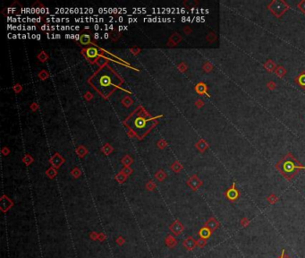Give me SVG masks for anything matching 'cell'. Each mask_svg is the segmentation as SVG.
I'll use <instances>...</instances> for the list:
<instances>
[{
  "instance_id": "1",
  "label": "cell",
  "mask_w": 305,
  "mask_h": 258,
  "mask_svg": "<svg viewBox=\"0 0 305 258\" xmlns=\"http://www.w3.org/2000/svg\"><path fill=\"white\" fill-rule=\"evenodd\" d=\"M276 169L286 180L291 181L301 170H305V166L292 153H287L276 164Z\"/></svg>"
},
{
  "instance_id": "2",
  "label": "cell",
  "mask_w": 305,
  "mask_h": 258,
  "mask_svg": "<svg viewBox=\"0 0 305 258\" xmlns=\"http://www.w3.org/2000/svg\"><path fill=\"white\" fill-rule=\"evenodd\" d=\"M128 124L130 125V127L132 128V129L138 135H141L142 134L146 133L149 130V128L151 127L152 120L139 115V116H134L128 122Z\"/></svg>"
},
{
  "instance_id": "3",
  "label": "cell",
  "mask_w": 305,
  "mask_h": 258,
  "mask_svg": "<svg viewBox=\"0 0 305 258\" xmlns=\"http://www.w3.org/2000/svg\"><path fill=\"white\" fill-rule=\"evenodd\" d=\"M112 76H114L112 72L108 71V69H104V70L99 71V73L95 77L93 82L97 81L96 87L98 88L99 86H100L99 91L104 92V89H107L108 92H109L108 88H110L114 85L112 83Z\"/></svg>"
},
{
  "instance_id": "4",
  "label": "cell",
  "mask_w": 305,
  "mask_h": 258,
  "mask_svg": "<svg viewBox=\"0 0 305 258\" xmlns=\"http://www.w3.org/2000/svg\"><path fill=\"white\" fill-rule=\"evenodd\" d=\"M268 9H269L275 16L281 17L289 9V5L285 1L274 0L268 5Z\"/></svg>"
},
{
  "instance_id": "5",
  "label": "cell",
  "mask_w": 305,
  "mask_h": 258,
  "mask_svg": "<svg viewBox=\"0 0 305 258\" xmlns=\"http://www.w3.org/2000/svg\"><path fill=\"white\" fill-rule=\"evenodd\" d=\"M225 195L226 197L231 201V202H234V201H236L239 196H240V193L239 191L237 190L236 187H235V183H233V185L227 190V192L225 193Z\"/></svg>"
},
{
  "instance_id": "6",
  "label": "cell",
  "mask_w": 305,
  "mask_h": 258,
  "mask_svg": "<svg viewBox=\"0 0 305 258\" xmlns=\"http://www.w3.org/2000/svg\"><path fill=\"white\" fill-rule=\"evenodd\" d=\"M169 230L175 235V236H179L181 235L184 230L183 223L179 220H176L170 226H169Z\"/></svg>"
},
{
  "instance_id": "7",
  "label": "cell",
  "mask_w": 305,
  "mask_h": 258,
  "mask_svg": "<svg viewBox=\"0 0 305 258\" xmlns=\"http://www.w3.org/2000/svg\"><path fill=\"white\" fill-rule=\"evenodd\" d=\"M204 226L207 227V228H209L212 232H214V231H216V230L219 228L220 223H219V221H218L215 217H210V218L205 222Z\"/></svg>"
},
{
  "instance_id": "8",
  "label": "cell",
  "mask_w": 305,
  "mask_h": 258,
  "mask_svg": "<svg viewBox=\"0 0 305 258\" xmlns=\"http://www.w3.org/2000/svg\"><path fill=\"white\" fill-rule=\"evenodd\" d=\"M187 184H188V186H189L193 191H196V190H198V189L201 187L202 182L199 179V178H198L197 176H193V177H191V178L188 180Z\"/></svg>"
},
{
  "instance_id": "9",
  "label": "cell",
  "mask_w": 305,
  "mask_h": 258,
  "mask_svg": "<svg viewBox=\"0 0 305 258\" xmlns=\"http://www.w3.org/2000/svg\"><path fill=\"white\" fill-rule=\"evenodd\" d=\"M183 248L188 250V251H192L195 247H196V240L192 238V237H188L186 238L183 242Z\"/></svg>"
},
{
  "instance_id": "10",
  "label": "cell",
  "mask_w": 305,
  "mask_h": 258,
  "mask_svg": "<svg viewBox=\"0 0 305 258\" xmlns=\"http://www.w3.org/2000/svg\"><path fill=\"white\" fill-rule=\"evenodd\" d=\"M212 233H213V232H212L209 228H207V227H205V226H203L202 228H200V230H199V232H198L200 238H204V239H207V240L211 237Z\"/></svg>"
},
{
  "instance_id": "11",
  "label": "cell",
  "mask_w": 305,
  "mask_h": 258,
  "mask_svg": "<svg viewBox=\"0 0 305 258\" xmlns=\"http://www.w3.org/2000/svg\"><path fill=\"white\" fill-rule=\"evenodd\" d=\"M165 243H166V246L168 248H175L177 245V240L176 239L175 237H173L172 235H168L167 236L166 239H165Z\"/></svg>"
},
{
  "instance_id": "12",
  "label": "cell",
  "mask_w": 305,
  "mask_h": 258,
  "mask_svg": "<svg viewBox=\"0 0 305 258\" xmlns=\"http://www.w3.org/2000/svg\"><path fill=\"white\" fill-rule=\"evenodd\" d=\"M264 67L268 72H274L276 70V68H277V65H276V64L272 60H268V61H267L264 64Z\"/></svg>"
},
{
  "instance_id": "13",
  "label": "cell",
  "mask_w": 305,
  "mask_h": 258,
  "mask_svg": "<svg viewBox=\"0 0 305 258\" xmlns=\"http://www.w3.org/2000/svg\"><path fill=\"white\" fill-rule=\"evenodd\" d=\"M295 82L298 83L299 85H301L303 88L305 87V72H303L298 77H296L295 79Z\"/></svg>"
},
{
  "instance_id": "14",
  "label": "cell",
  "mask_w": 305,
  "mask_h": 258,
  "mask_svg": "<svg viewBox=\"0 0 305 258\" xmlns=\"http://www.w3.org/2000/svg\"><path fill=\"white\" fill-rule=\"evenodd\" d=\"M86 54H87L88 58H96V57L98 56V50H97V49H95V48H90V49L87 50Z\"/></svg>"
},
{
  "instance_id": "15",
  "label": "cell",
  "mask_w": 305,
  "mask_h": 258,
  "mask_svg": "<svg viewBox=\"0 0 305 258\" xmlns=\"http://www.w3.org/2000/svg\"><path fill=\"white\" fill-rule=\"evenodd\" d=\"M275 73H276L280 78H282V77H284V76L286 74V70L283 66H278V67L276 68Z\"/></svg>"
},
{
  "instance_id": "16",
  "label": "cell",
  "mask_w": 305,
  "mask_h": 258,
  "mask_svg": "<svg viewBox=\"0 0 305 258\" xmlns=\"http://www.w3.org/2000/svg\"><path fill=\"white\" fill-rule=\"evenodd\" d=\"M267 201L270 203V204H275L276 202H277V201H278V197L276 195V194H269L268 197H267Z\"/></svg>"
},
{
  "instance_id": "17",
  "label": "cell",
  "mask_w": 305,
  "mask_h": 258,
  "mask_svg": "<svg viewBox=\"0 0 305 258\" xmlns=\"http://www.w3.org/2000/svg\"><path fill=\"white\" fill-rule=\"evenodd\" d=\"M81 44H83V45L90 44V35H88V34H83V35H81Z\"/></svg>"
},
{
  "instance_id": "18",
  "label": "cell",
  "mask_w": 305,
  "mask_h": 258,
  "mask_svg": "<svg viewBox=\"0 0 305 258\" xmlns=\"http://www.w3.org/2000/svg\"><path fill=\"white\" fill-rule=\"evenodd\" d=\"M206 245H207V239L200 238L198 240H196V247H198L200 248H203Z\"/></svg>"
},
{
  "instance_id": "19",
  "label": "cell",
  "mask_w": 305,
  "mask_h": 258,
  "mask_svg": "<svg viewBox=\"0 0 305 258\" xmlns=\"http://www.w3.org/2000/svg\"><path fill=\"white\" fill-rule=\"evenodd\" d=\"M240 224H241L244 228H247V227L250 224V220H249V219H247L246 217H244V218L240 220Z\"/></svg>"
},
{
  "instance_id": "20",
  "label": "cell",
  "mask_w": 305,
  "mask_h": 258,
  "mask_svg": "<svg viewBox=\"0 0 305 258\" xmlns=\"http://www.w3.org/2000/svg\"><path fill=\"white\" fill-rule=\"evenodd\" d=\"M90 238L91 240H94V241L99 240V233H97L96 231H92L90 233Z\"/></svg>"
},
{
  "instance_id": "21",
  "label": "cell",
  "mask_w": 305,
  "mask_h": 258,
  "mask_svg": "<svg viewBox=\"0 0 305 258\" xmlns=\"http://www.w3.org/2000/svg\"><path fill=\"white\" fill-rule=\"evenodd\" d=\"M116 243H117L118 246H123V245L125 243V239L123 238L122 236H119V237H117V238L116 239Z\"/></svg>"
},
{
  "instance_id": "22",
  "label": "cell",
  "mask_w": 305,
  "mask_h": 258,
  "mask_svg": "<svg viewBox=\"0 0 305 258\" xmlns=\"http://www.w3.org/2000/svg\"><path fill=\"white\" fill-rule=\"evenodd\" d=\"M298 7H299V9H300L303 13H304L305 14V0L301 1V2L298 4Z\"/></svg>"
},
{
  "instance_id": "23",
  "label": "cell",
  "mask_w": 305,
  "mask_h": 258,
  "mask_svg": "<svg viewBox=\"0 0 305 258\" xmlns=\"http://www.w3.org/2000/svg\"><path fill=\"white\" fill-rule=\"evenodd\" d=\"M106 239H107V237H106V235H105L103 232L99 233V241L103 242V241H105Z\"/></svg>"
},
{
  "instance_id": "24",
  "label": "cell",
  "mask_w": 305,
  "mask_h": 258,
  "mask_svg": "<svg viewBox=\"0 0 305 258\" xmlns=\"http://www.w3.org/2000/svg\"><path fill=\"white\" fill-rule=\"evenodd\" d=\"M267 85H268V88L269 90H274V89H276V83H275L274 82H269Z\"/></svg>"
},
{
  "instance_id": "25",
  "label": "cell",
  "mask_w": 305,
  "mask_h": 258,
  "mask_svg": "<svg viewBox=\"0 0 305 258\" xmlns=\"http://www.w3.org/2000/svg\"><path fill=\"white\" fill-rule=\"evenodd\" d=\"M181 169H182V167H181L179 164H177V163H176V164H175V166H173V170H174L176 172H178V171H179Z\"/></svg>"
},
{
  "instance_id": "26",
  "label": "cell",
  "mask_w": 305,
  "mask_h": 258,
  "mask_svg": "<svg viewBox=\"0 0 305 258\" xmlns=\"http://www.w3.org/2000/svg\"><path fill=\"white\" fill-rule=\"evenodd\" d=\"M279 258H291V257H289V256L286 254V250L283 249V250H282V253H281V256H279Z\"/></svg>"
},
{
  "instance_id": "27",
  "label": "cell",
  "mask_w": 305,
  "mask_h": 258,
  "mask_svg": "<svg viewBox=\"0 0 305 258\" xmlns=\"http://www.w3.org/2000/svg\"><path fill=\"white\" fill-rule=\"evenodd\" d=\"M50 27H51V26H49V25L44 24V25L41 26V30H42V31H51V30H50Z\"/></svg>"
},
{
  "instance_id": "28",
  "label": "cell",
  "mask_w": 305,
  "mask_h": 258,
  "mask_svg": "<svg viewBox=\"0 0 305 258\" xmlns=\"http://www.w3.org/2000/svg\"><path fill=\"white\" fill-rule=\"evenodd\" d=\"M157 178H158V180H163V178H165V175L164 173H158L157 174Z\"/></svg>"
},
{
  "instance_id": "29",
  "label": "cell",
  "mask_w": 305,
  "mask_h": 258,
  "mask_svg": "<svg viewBox=\"0 0 305 258\" xmlns=\"http://www.w3.org/2000/svg\"><path fill=\"white\" fill-rule=\"evenodd\" d=\"M117 179H118V181H119L120 183H122V182L124 181V177L122 176V174H120V175L117 176Z\"/></svg>"
},
{
  "instance_id": "30",
  "label": "cell",
  "mask_w": 305,
  "mask_h": 258,
  "mask_svg": "<svg viewBox=\"0 0 305 258\" xmlns=\"http://www.w3.org/2000/svg\"><path fill=\"white\" fill-rule=\"evenodd\" d=\"M48 175H49V176L50 178H53V177H54V176L56 175V173H55V172H54L53 170H50V171H49V172H48Z\"/></svg>"
},
{
  "instance_id": "31",
  "label": "cell",
  "mask_w": 305,
  "mask_h": 258,
  "mask_svg": "<svg viewBox=\"0 0 305 258\" xmlns=\"http://www.w3.org/2000/svg\"><path fill=\"white\" fill-rule=\"evenodd\" d=\"M128 22H137V18H132V17H130V18L128 19Z\"/></svg>"
},
{
  "instance_id": "32",
  "label": "cell",
  "mask_w": 305,
  "mask_h": 258,
  "mask_svg": "<svg viewBox=\"0 0 305 258\" xmlns=\"http://www.w3.org/2000/svg\"><path fill=\"white\" fill-rule=\"evenodd\" d=\"M73 175H74V177H78V176L80 175V171H78V170H74Z\"/></svg>"
},
{
  "instance_id": "33",
  "label": "cell",
  "mask_w": 305,
  "mask_h": 258,
  "mask_svg": "<svg viewBox=\"0 0 305 258\" xmlns=\"http://www.w3.org/2000/svg\"><path fill=\"white\" fill-rule=\"evenodd\" d=\"M93 28H94V30H95V31H98V30H99V29H100V26H99V24H95ZM100 30H101V29H100Z\"/></svg>"
},
{
  "instance_id": "34",
  "label": "cell",
  "mask_w": 305,
  "mask_h": 258,
  "mask_svg": "<svg viewBox=\"0 0 305 258\" xmlns=\"http://www.w3.org/2000/svg\"><path fill=\"white\" fill-rule=\"evenodd\" d=\"M94 38H95L96 40H97V39H99V34L98 32H96V33L94 34Z\"/></svg>"
},
{
  "instance_id": "35",
  "label": "cell",
  "mask_w": 305,
  "mask_h": 258,
  "mask_svg": "<svg viewBox=\"0 0 305 258\" xmlns=\"http://www.w3.org/2000/svg\"><path fill=\"white\" fill-rule=\"evenodd\" d=\"M74 40H81V38H80L79 34H75V39H74Z\"/></svg>"
},
{
  "instance_id": "36",
  "label": "cell",
  "mask_w": 305,
  "mask_h": 258,
  "mask_svg": "<svg viewBox=\"0 0 305 258\" xmlns=\"http://www.w3.org/2000/svg\"><path fill=\"white\" fill-rule=\"evenodd\" d=\"M108 32H105L104 33V39H108Z\"/></svg>"
},
{
  "instance_id": "37",
  "label": "cell",
  "mask_w": 305,
  "mask_h": 258,
  "mask_svg": "<svg viewBox=\"0 0 305 258\" xmlns=\"http://www.w3.org/2000/svg\"><path fill=\"white\" fill-rule=\"evenodd\" d=\"M118 30L121 32V31H123V30H124V26H123V25H121V26H119L118 27Z\"/></svg>"
},
{
  "instance_id": "38",
  "label": "cell",
  "mask_w": 305,
  "mask_h": 258,
  "mask_svg": "<svg viewBox=\"0 0 305 258\" xmlns=\"http://www.w3.org/2000/svg\"><path fill=\"white\" fill-rule=\"evenodd\" d=\"M66 39H71V34H65V36H64Z\"/></svg>"
},
{
  "instance_id": "39",
  "label": "cell",
  "mask_w": 305,
  "mask_h": 258,
  "mask_svg": "<svg viewBox=\"0 0 305 258\" xmlns=\"http://www.w3.org/2000/svg\"><path fill=\"white\" fill-rule=\"evenodd\" d=\"M154 188V186L152 185V184H150L149 186H148V188H150V189H152Z\"/></svg>"
},
{
  "instance_id": "40",
  "label": "cell",
  "mask_w": 305,
  "mask_h": 258,
  "mask_svg": "<svg viewBox=\"0 0 305 258\" xmlns=\"http://www.w3.org/2000/svg\"><path fill=\"white\" fill-rule=\"evenodd\" d=\"M36 39H37V40H40V34H37Z\"/></svg>"
},
{
  "instance_id": "41",
  "label": "cell",
  "mask_w": 305,
  "mask_h": 258,
  "mask_svg": "<svg viewBox=\"0 0 305 258\" xmlns=\"http://www.w3.org/2000/svg\"><path fill=\"white\" fill-rule=\"evenodd\" d=\"M118 21L120 22H122L123 21V17H119V19H118Z\"/></svg>"
},
{
  "instance_id": "42",
  "label": "cell",
  "mask_w": 305,
  "mask_h": 258,
  "mask_svg": "<svg viewBox=\"0 0 305 258\" xmlns=\"http://www.w3.org/2000/svg\"><path fill=\"white\" fill-rule=\"evenodd\" d=\"M109 29H110V30H113V29H114V25H112V24L109 25Z\"/></svg>"
},
{
  "instance_id": "43",
  "label": "cell",
  "mask_w": 305,
  "mask_h": 258,
  "mask_svg": "<svg viewBox=\"0 0 305 258\" xmlns=\"http://www.w3.org/2000/svg\"><path fill=\"white\" fill-rule=\"evenodd\" d=\"M75 30H76V31H79V30H80V27H79V26H75Z\"/></svg>"
},
{
  "instance_id": "44",
  "label": "cell",
  "mask_w": 305,
  "mask_h": 258,
  "mask_svg": "<svg viewBox=\"0 0 305 258\" xmlns=\"http://www.w3.org/2000/svg\"><path fill=\"white\" fill-rule=\"evenodd\" d=\"M277 258H279V257H277Z\"/></svg>"
}]
</instances>
